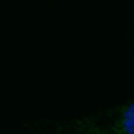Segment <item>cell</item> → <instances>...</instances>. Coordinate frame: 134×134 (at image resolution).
Masks as SVG:
<instances>
[{"label": "cell", "instance_id": "1", "mask_svg": "<svg viewBox=\"0 0 134 134\" xmlns=\"http://www.w3.org/2000/svg\"><path fill=\"white\" fill-rule=\"evenodd\" d=\"M23 127L29 134H134V102L125 100L75 118H32Z\"/></svg>", "mask_w": 134, "mask_h": 134}]
</instances>
